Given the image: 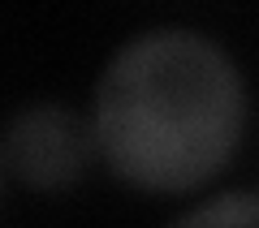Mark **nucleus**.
<instances>
[{"instance_id": "obj_1", "label": "nucleus", "mask_w": 259, "mask_h": 228, "mask_svg": "<svg viewBox=\"0 0 259 228\" xmlns=\"http://www.w3.org/2000/svg\"><path fill=\"white\" fill-rule=\"evenodd\" d=\"M246 125V82L216 39L182 26L117 47L95 86V151L134 190L186 194L229 164Z\"/></svg>"}, {"instance_id": "obj_2", "label": "nucleus", "mask_w": 259, "mask_h": 228, "mask_svg": "<svg viewBox=\"0 0 259 228\" xmlns=\"http://www.w3.org/2000/svg\"><path fill=\"white\" fill-rule=\"evenodd\" d=\"M95 155V129L74 108L30 103L5 129V164L30 190H69Z\"/></svg>"}, {"instance_id": "obj_3", "label": "nucleus", "mask_w": 259, "mask_h": 228, "mask_svg": "<svg viewBox=\"0 0 259 228\" xmlns=\"http://www.w3.org/2000/svg\"><path fill=\"white\" fill-rule=\"evenodd\" d=\"M177 224H259V190H229L182 211Z\"/></svg>"}]
</instances>
